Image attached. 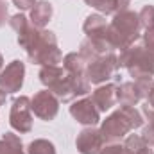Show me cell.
<instances>
[{
    "label": "cell",
    "instance_id": "6da1fadb",
    "mask_svg": "<svg viewBox=\"0 0 154 154\" xmlns=\"http://www.w3.org/2000/svg\"><path fill=\"white\" fill-rule=\"evenodd\" d=\"M143 125V115L134 106H120L111 115L106 116L100 125L104 142H120L129 134V131Z\"/></svg>",
    "mask_w": 154,
    "mask_h": 154
},
{
    "label": "cell",
    "instance_id": "7a4b0ae2",
    "mask_svg": "<svg viewBox=\"0 0 154 154\" xmlns=\"http://www.w3.org/2000/svg\"><path fill=\"white\" fill-rule=\"evenodd\" d=\"M118 66L125 68L129 75L136 79L154 75V48H147L143 43H133L131 47L120 50Z\"/></svg>",
    "mask_w": 154,
    "mask_h": 154
},
{
    "label": "cell",
    "instance_id": "3957f363",
    "mask_svg": "<svg viewBox=\"0 0 154 154\" xmlns=\"http://www.w3.org/2000/svg\"><path fill=\"white\" fill-rule=\"evenodd\" d=\"M140 29L142 27H140L138 13L125 9L113 14V20L108 25V34L115 50H124L133 43H136L140 39Z\"/></svg>",
    "mask_w": 154,
    "mask_h": 154
},
{
    "label": "cell",
    "instance_id": "277c9868",
    "mask_svg": "<svg viewBox=\"0 0 154 154\" xmlns=\"http://www.w3.org/2000/svg\"><path fill=\"white\" fill-rule=\"evenodd\" d=\"M27 57L32 65H41V66L61 63L63 54H61V48L57 45V36L52 31L41 29L36 41L27 50Z\"/></svg>",
    "mask_w": 154,
    "mask_h": 154
},
{
    "label": "cell",
    "instance_id": "5b68a950",
    "mask_svg": "<svg viewBox=\"0 0 154 154\" xmlns=\"http://www.w3.org/2000/svg\"><path fill=\"white\" fill-rule=\"evenodd\" d=\"M118 56L115 52L111 54H102L95 59H91L86 65V79L90 84H102L109 79H113L118 72Z\"/></svg>",
    "mask_w": 154,
    "mask_h": 154
},
{
    "label": "cell",
    "instance_id": "8992f818",
    "mask_svg": "<svg viewBox=\"0 0 154 154\" xmlns=\"http://www.w3.org/2000/svg\"><path fill=\"white\" fill-rule=\"evenodd\" d=\"M9 124L14 131L25 134L32 131V109H31V99L25 95H20L13 100Z\"/></svg>",
    "mask_w": 154,
    "mask_h": 154
},
{
    "label": "cell",
    "instance_id": "52a82bcc",
    "mask_svg": "<svg viewBox=\"0 0 154 154\" xmlns=\"http://www.w3.org/2000/svg\"><path fill=\"white\" fill-rule=\"evenodd\" d=\"M31 109L34 111V115L39 120L50 122L57 116L59 111V99L50 93L48 90H41L38 93H34V97L31 99Z\"/></svg>",
    "mask_w": 154,
    "mask_h": 154
},
{
    "label": "cell",
    "instance_id": "ba28073f",
    "mask_svg": "<svg viewBox=\"0 0 154 154\" xmlns=\"http://www.w3.org/2000/svg\"><path fill=\"white\" fill-rule=\"evenodd\" d=\"M23 77H25V65L20 59H14L0 72V88L5 93H16L23 86Z\"/></svg>",
    "mask_w": 154,
    "mask_h": 154
},
{
    "label": "cell",
    "instance_id": "9c48e42d",
    "mask_svg": "<svg viewBox=\"0 0 154 154\" xmlns=\"http://www.w3.org/2000/svg\"><path fill=\"white\" fill-rule=\"evenodd\" d=\"M70 115L74 116V120H75L77 124H81L84 127L97 125L100 122V113H99V109L95 108V104L91 102L90 97L75 100L70 106Z\"/></svg>",
    "mask_w": 154,
    "mask_h": 154
},
{
    "label": "cell",
    "instance_id": "30bf717a",
    "mask_svg": "<svg viewBox=\"0 0 154 154\" xmlns=\"http://www.w3.org/2000/svg\"><path fill=\"white\" fill-rule=\"evenodd\" d=\"M104 143L106 142L102 138V133L95 125L84 127L75 138V147L81 154H99Z\"/></svg>",
    "mask_w": 154,
    "mask_h": 154
},
{
    "label": "cell",
    "instance_id": "8fae6325",
    "mask_svg": "<svg viewBox=\"0 0 154 154\" xmlns=\"http://www.w3.org/2000/svg\"><path fill=\"white\" fill-rule=\"evenodd\" d=\"M90 99H91V102L95 104V108L99 109V113L109 111L116 102H118V99H116V84L108 82V84L99 86V88L91 93Z\"/></svg>",
    "mask_w": 154,
    "mask_h": 154
},
{
    "label": "cell",
    "instance_id": "7c38bea8",
    "mask_svg": "<svg viewBox=\"0 0 154 154\" xmlns=\"http://www.w3.org/2000/svg\"><path fill=\"white\" fill-rule=\"evenodd\" d=\"M116 99L120 106H136L145 97L142 95L138 84L134 81H129V82H122L120 86H116Z\"/></svg>",
    "mask_w": 154,
    "mask_h": 154
},
{
    "label": "cell",
    "instance_id": "4fadbf2b",
    "mask_svg": "<svg viewBox=\"0 0 154 154\" xmlns=\"http://www.w3.org/2000/svg\"><path fill=\"white\" fill-rule=\"evenodd\" d=\"M52 14H54L52 4H50L48 0H38V2L34 4V7L31 9V18H29V20H31V23L36 25L38 29H43V27L50 22Z\"/></svg>",
    "mask_w": 154,
    "mask_h": 154
},
{
    "label": "cell",
    "instance_id": "5bb4252c",
    "mask_svg": "<svg viewBox=\"0 0 154 154\" xmlns=\"http://www.w3.org/2000/svg\"><path fill=\"white\" fill-rule=\"evenodd\" d=\"M108 22H106V16L95 13V14H90L86 16L84 23H82V31L86 34V38H93V36H100V34H106L108 32Z\"/></svg>",
    "mask_w": 154,
    "mask_h": 154
},
{
    "label": "cell",
    "instance_id": "9a60e30c",
    "mask_svg": "<svg viewBox=\"0 0 154 154\" xmlns=\"http://www.w3.org/2000/svg\"><path fill=\"white\" fill-rule=\"evenodd\" d=\"M122 147H124V154H154V149L143 142L140 134H127Z\"/></svg>",
    "mask_w": 154,
    "mask_h": 154
},
{
    "label": "cell",
    "instance_id": "2e32d148",
    "mask_svg": "<svg viewBox=\"0 0 154 154\" xmlns=\"http://www.w3.org/2000/svg\"><path fill=\"white\" fill-rule=\"evenodd\" d=\"M63 68L74 75H86V59L79 52H70L63 57Z\"/></svg>",
    "mask_w": 154,
    "mask_h": 154
},
{
    "label": "cell",
    "instance_id": "e0dca14e",
    "mask_svg": "<svg viewBox=\"0 0 154 154\" xmlns=\"http://www.w3.org/2000/svg\"><path fill=\"white\" fill-rule=\"evenodd\" d=\"M0 154H27L20 136L13 133H5L0 138Z\"/></svg>",
    "mask_w": 154,
    "mask_h": 154
},
{
    "label": "cell",
    "instance_id": "ac0fdd59",
    "mask_svg": "<svg viewBox=\"0 0 154 154\" xmlns=\"http://www.w3.org/2000/svg\"><path fill=\"white\" fill-rule=\"evenodd\" d=\"M39 32H41V29H38L36 25H32V23H29L23 31H20L18 32V45L27 52L29 50V47L36 41V38L39 36Z\"/></svg>",
    "mask_w": 154,
    "mask_h": 154
},
{
    "label": "cell",
    "instance_id": "d6986e66",
    "mask_svg": "<svg viewBox=\"0 0 154 154\" xmlns=\"http://www.w3.org/2000/svg\"><path fill=\"white\" fill-rule=\"evenodd\" d=\"M27 154H57V152H56V147H54L52 142H48L45 138H38V140L29 143Z\"/></svg>",
    "mask_w": 154,
    "mask_h": 154
},
{
    "label": "cell",
    "instance_id": "ffe728a7",
    "mask_svg": "<svg viewBox=\"0 0 154 154\" xmlns=\"http://www.w3.org/2000/svg\"><path fill=\"white\" fill-rule=\"evenodd\" d=\"M84 2H86V5L97 9L102 14H116L118 13L115 0H84Z\"/></svg>",
    "mask_w": 154,
    "mask_h": 154
},
{
    "label": "cell",
    "instance_id": "44dd1931",
    "mask_svg": "<svg viewBox=\"0 0 154 154\" xmlns=\"http://www.w3.org/2000/svg\"><path fill=\"white\" fill-rule=\"evenodd\" d=\"M138 20H140V27L142 29H151V27H154V5L142 7V11L138 13Z\"/></svg>",
    "mask_w": 154,
    "mask_h": 154
},
{
    "label": "cell",
    "instance_id": "7402d4cb",
    "mask_svg": "<svg viewBox=\"0 0 154 154\" xmlns=\"http://www.w3.org/2000/svg\"><path fill=\"white\" fill-rule=\"evenodd\" d=\"M29 23H31V20H29L25 14H22V13H18V14H14V16H11V18H9V25H11V29H13L14 32L23 31Z\"/></svg>",
    "mask_w": 154,
    "mask_h": 154
},
{
    "label": "cell",
    "instance_id": "603a6c76",
    "mask_svg": "<svg viewBox=\"0 0 154 154\" xmlns=\"http://www.w3.org/2000/svg\"><path fill=\"white\" fill-rule=\"evenodd\" d=\"M99 154H124V147L120 142H108L102 145Z\"/></svg>",
    "mask_w": 154,
    "mask_h": 154
},
{
    "label": "cell",
    "instance_id": "cb8c5ba5",
    "mask_svg": "<svg viewBox=\"0 0 154 154\" xmlns=\"http://www.w3.org/2000/svg\"><path fill=\"white\" fill-rule=\"evenodd\" d=\"M36 2H38V0H13V4H14L20 11H31Z\"/></svg>",
    "mask_w": 154,
    "mask_h": 154
},
{
    "label": "cell",
    "instance_id": "d4e9b609",
    "mask_svg": "<svg viewBox=\"0 0 154 154\" xmlns=\"http://www.w3.org/2000/svg\"><path fill=\"white\" fill-rule=\"evenodd\" d=\"M143 45L147 48H154V27L145 29V32H143Z\"/></svg>",
    "mask_w": 154,
    "mask_h": 154
},
{
    "label": "cell",
    "instance_id": "484cf974",
    "mask_svg": "<svg viewBox=\"0 0 154 154\" xmlns=\"http://www.w3.org/2000/svg\"><path fill=\"white\" fill-rule=\"evenodd\" d=\"M7 18H9L7 4H5V0H0V27H4V25H5V22H9Z\"/></svg>",
    "mask_w": 154,
    "mask_h": 154
},
{
    "label": "cell",
    "instance_id": "4316f807",
    "mask_svg": "<svg viewBox=\"0 0 154 154\" xmlns=\"http://www.w3.org/2000/svg\"><path fill=\"white\" fill-rule=\"evenodd\" d=\"M142 115L147 118V122H149L151 125H154V109L152 108H149V106L145 104V106L142 108Z\"/></svg>",
    "mask_w": 154,
    "mask_h": 154
},
{
    "label": "cell",
    "instance_id": "83f0119b",
    "mask_svg": "<svg viewBox=\"0 0 154 154\" xmlns=\"http://www.w3.org/2000/svg\"><path fill=\"white\" fill-rule=\"evenodd\" d=\"M115 4H116V11L120 13V11H125L127 9V5L131 4V0H115Z\"/></svg>",
    "mask_w": 154,
    "mask_h": 154
},
{
    "label": "cell",
    "instance_id": "f1b7e54d",
    "mask_svg": "<svg viewBox=\"0 0 154 154\" xmlns=\"http://www.w3.org/2000/svg\"><path fill=\"white\" fill-rule=\"evenodd\" d=\"M145 99H147V106H149V108H152V109H154V88L151 90V91H149V95H147Z\"/></svg>",
    "mask_w": 154,
    "mask_h": 154
},
{
    "label": "cell",
    "instance_id": "f546056e",
    "mask_svg": "<svg viewBox=\"0 0 154 154\" xmlns=\"http://www.w3.org/2000/svg\"><path fill=\"white\" fill-rule=\"evenodd\" d=\"M5 99H7V93L0 88V106H4V104H5Z\"/></svg>",
    "mask_w": 154,
    "mask_h": 154
},
{
    "label": "cell",
    "instance_id": "4dcf8cb0",
    "mask_svg": "<svg viewBox=\"0 0 154 154\" xmlns=\"http://www.w3.org/2000/svg\"><path fill=\"white\" fill-rule=\"evenodd\" d=\"M2 65H4V57H2V54H0V72H2Z\"/></svg>",
    "mask_w": 154,
    "mask_h": 154
}]
</instances>
